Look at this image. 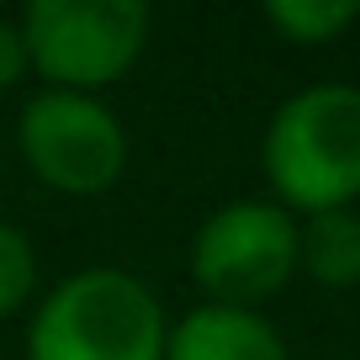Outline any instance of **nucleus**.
<instances>
[{"label":"nucleus","instance_id":"obj_6","mask_svg":"<svg viewBox=\"0 0 360 360\" xmlns=\"http://www.w3.org/2000/svg\"><path fill=\"white\" fill-rule=\"evenodd\" d=\"M165 360H292L281 328L255 307L202 302L165 334Z\"/></svg>","mask_w":360,"mask_h":360},{"label":"nucleus","instance_id":"obj_4","mask_svg":"<svg viewBox=\"0 0 360 360\" xmlns=\"http://www.w3.org/2000/svg\"><path fill=\"white\" fill-rule=\"evenodd\" d=\"M191 276L217 307H255L297 276V217L270 196L228 202L196 228Z\"/></svg>","mask_w":360,"mask_h":360},{"label":"nucleus","instance_id":"obj_1","mask_svg":"<svg viewBox=\"0 0 360 360\" xmlns=\"http://www.w3.org/2000/svg\"><path fill=\"white\" fill-rule=\"evenodd\" d=\"M270 202L286 212H345L360 202V85L328 79L286 96L259 138Z\"/></svg>","mask_w":360,"mask_h":360},{"label":"nucleus","instance_id":"obj_2","mask_svg":"<svg viewBox=\"0 0 360 360\" xmlns=\"http://www.w3.org/2000/svg\"><path fill=\"white\" fill-rule=\"evenodd\" d=\"M165 307L138 276L90 265L37 302L27 360H165Z\"/></svg>","mask_w":360,"mask_h":360},{"label":"nucleus","instance_id":"obj_8","mask_svg":"<svg viewBox=\"0 0 360 360\" xmlns=\"http://www.w3.org/2000/svg\"><path fill=\"white\" fill-rule=\"evenodd\" d=\"M355 22H360L355 0H270L265 6V27L281 32L286 43H297V48L334 43V37H345Z\"/></svg>","mask_w":360,"mask_h":360},{"label":"nucleus","instance_id":"obj_10","mask_svg":"<svg viewBox=\"0 0 360 360\" xmlns=\"http://www.w3.org/2000/svg\"><path fill=\"white\" fill-rule=\"evenodd\" d=\"M27 75V43L16 22H0V90H11Z\"/></svg>","mask_w":360,"mask_h":360},{"label":"nucleus","instance_id":"obj_9","mask_svg":"<svg viewBox=\"0 0 360 360\" xmlns=\"http://www.w3.org/2000/svg\"><path fill=\"white\" fill-rule=\"evenodd\" d=\"M32 292H37V255H32V238H27L22 228L0 223V318L22 313Z\"/></svg>","mask_w":360,"mask_h":360},{"label":"nucleus","instance_id":"obj_5","mask_svg":"<svg viewBox=\"0 0 360 360\" xmlns=\"http://www.w3.org/2000/svg\"><path fill=\"white\" fill-rule=\"evenodd\" d=\"M16 148L48 191L101 196L127 169V127L112 106L75 90H37L22 106Z\"/></svg>","mask_w":360,"mask_h":360},{"label":"nucleus","instance_id":"obj_7","mask_svg":"<svg viewBox=\"0 0 360 360\" xmlns=\"http://www.w3.org/2000/svg\"><path fill=\"white\" fill-rule=\"evenodd\" d=\"M297 270L328 292L360 286V212H318L297 223Z\"/></svg>","mask_w":360,"mask_h":360},{"label":"nucleus","instance_id":"obj_3","mask_svg":"<svg viewBox=\"0 0 360 360\" xmlns=\"http://www.w3.org/2000/svg\"><path fill=\"white\" fill-rule=\"evenodd\" d=\"M16 27L48 90L96 96L138 64L154 16L143 0H32Z\"/></svg>","mask_w":360,"mask_h":360}]
</instances>
